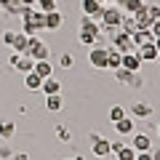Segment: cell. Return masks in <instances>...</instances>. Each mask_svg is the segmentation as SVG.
Returning a JSON list of instances; mask_svg holds the SVG:
<instances>
[{
    "label": "cell",
    "instance_id": "cell-16",
    "mask_svg": "<svg viewBox=\"0 0 160 160\" xmlns=\"http://www.w3.org/2000/svg\"><path fill=\"white\" fill-rule=\"evenodd\" d=\"M80 8H83V13H86V16H96L104 6L99 3V0H83V3H80Z\"/></svg>",
    "mask_w": 160,
    "mask_h": 160
},
{
    "label": "cell",
    "instance_id": "cell-5",
    "mask_svg": "<svg viewBox=\"0 0 160 160\" xmlns=\"http://www.w3.org/2000/svg\"><path fill=\"white\" fill-rule=\"evenodd\" d=\"M107 56H109V46H91V51H88V62L99 69H107Z\"/></svg>",
    "mask_w": 160,
    "mask_h": 160
},
{
    "label": "cell",
    "instance_id": "cell-32",
    "mask_svg": "<svg viewBox=\"0 0 160 160\" xmlns=\"http://www.w3.org/2000/svg\"><path fill=\"white\" fill-rule=\"evenodd\" d=\"M149 32H152V38H160V19H155V22H152Z\"/></svg>",
    "mask_w": 160,
    "mask_h": 160
},
{
    "label": "cell",
    "instance_id": "cell-36",
    "mask_svg": "<svg viewBox=\"0 0 160 160\" xmlns=\"http://www.w3.org/2000/svg\"><path fill=\"white\" fill-rule=\"evenodd\" d=\"M13 160H29V155L27 152H16V155H13Z\"/></svg>",
    "mask_w": 160,
    "mask_h": 160
},
{
    "label": "cell",
    "instance_id": "cell-37",
    "mask_svg": "<svg viewBox=\"0 0 160 160\" xmlns=\"http://www.w3.org/2000/svg\"><path fill=\"white\" fill-rule=\"evenodd\" d=\"M149 155H152V160H160V149H149Z\"/></svg>",
    "mask_w": 160,
    "mask_h": 160
},
{
    "label": "cell",
    "instance_id": "cell-40",
    "mask_svg": "<svg viewBox=\"0 0 160 160\" xmlns=\"http://www.w3.org/2000/svg\"><path fill=\"white\" fill-rule=\"evenodd\" d=\"M99 3H102V6H104V3H107V0H99Z\"/></svg>",
    "mask_w": 160,
    "mask_h": 160
},
{
    "label": "cell",
    "instance_id": "cell-28",
    "mask_svg": "<svg viewBox=\"0 0 160 160\" xmlns=\"http://www.w3.org/2000/svg\"><path fill=\"white\" fill-rule=\"evenodd\" d=\"M72 64H75L72 53H62V56H59V67L62 69H72Z\"/></svg>",
    "mask_w": 160,
    "mask_h": 160
},
{
    "label": "cell",
    "instance_id": "cell-10",
    "mask_svg": "<svg viewBox=\"0 0 160 160\" xmlns=\"http://www.w3.org/2000/svg\"><path fill=\"white\" fill-rule=\"evenodd\" d=\"M112 152L118 155V160H136V149L123 142H112Z\"/></svg>",
    "mask_w": 160,
    "mask_h": 160
},
{
    "label": "cell",
    "instance_id": "cell-21",
    "mask_svg": "<svg viewBox=\"0 0 160 160\" xmlns=\"http://www.w3.org/2000/svg\"><path fill=\"white\" fill-rule=\"evenodd\" d=\"M46 107L51 109V112H59V109L64 107V99H62V93H51V96H46Z\"/></svg>",
    "mask_w": 160,
    "mask_h": 160
},
{
    "label": "cell",
    "instance_id": "cell-35",
    "mask_svg": "<svg viewBox=\"0 0 160 160\" xmlns=\"http://www.w3.org/2000/svg\"><path fill=\"white\" fill-rule=\"evenodd\" d=\"M136 160H152V155L149 152H136Z\"/></svg>",
    "mask_w": 160,
    "mask_h": 160
},
{
    "label": "cell",
    "instance_id": "cell-4",
    "mask_svg": "<svg viewBox=\"0 0 160 160\" xmlns=\"http://www.w3.org/2000/svg\"><path fill=\"white\" fill-rule=\"evenodd\" d=\"M48 46L43 43V40L35 35V38H29V48H27V56L32 59V62H43V59H48Z\"/></svg>",
    "mask_w": 160,
    "mask_h": 160
},
{
    "label": "cell",
    "instance_id": "cell-31",
    "mask_svg": "<svg viewBox=\"0 0 160 160\" xmlns=\"http://www.w3.org/2000/svg\"><path fill=\"white\" fill-rule=\"evenodd\" d=\"M144 8H147V13L152 16V22H155V19H160V6H147V3H144Z\"/></svg>",
    "mask_w": 160,
    "mask_h": 160
},
{
    "label": "cell",
    "instance_id": "cell-20",
    "mask_svg": "<svg viewBox=\"0 0 160 160\" xmlns=\"http://www.w3.org/2000/svg\"><path fill=\"white\" fill-rule=\"evenodd\" d=\"M35 72L46 80V78H51V75H53V64L48 62V59H43V62H35Z\"/></svg>",
    "mask_w": 160,
    "mask_h": 160
},
{
    "label": "cell",
    "instance_id": "cell-7",
    "mask_svg": "<svg viewBox=\"0 0 160 160\" xmlns=\"http://www.w3.org/2000/svg\"><path fill=\"white\" fill-rule=\"evenodd\" d=\"M131 147L136 149V152H149L152 149V136L149 133H133V139H131Z\"/></svg>",
    "mask_w": 160,
    "mask_h": 160
},
{
    "label": "cell",
    "instance_id": "cell-12",
    "mask_svg": "<svg viewBox=\"0 0 160 160\" xmlns=\"http://www.w3.org/2000/svg\"><path fill=\"white\" fill-rule=\"evenodd\" d=\"M11 48L16 53H27V48H29V38L24 32H13V40H11Z\"/></svg>",
    "mask_w": 160,
    "mask_h": 160
},
{
    "label": "cell",
    "instance_id": "cell-26",
    "mask_svg": "<svg viewBox=\"0 0 160 160\" xmlns=\"http://www.w3.org/2000/svg\"><path fill=\"white\" fill-rule=\"evenodd\" d=\"M120 8H123V13H136L139 8H144V0H126Z\"/></svg>",
    "mask_w": 160,
    "mask_h": 160
},
{
    "label": "cell",
    "instance_id": "cell-29",
    "mask_svg": "<svg viewBox=\"0 0 160 160\" xmlns=\"http://www.w3.org/2000/svg\"><path fill=\"white\" fill-rule=\"evenodd\" d=\"M38 8L43 13H48V11H56V0H38Z\"/></svg>",
    "mask_w": 160,
    "mask_h": 160
},
{
    "label": "cell",
    "instance_id": "cell-39",
    "mask_svg": "<svg viewBox=\"0 0 160 160\" xmlns=\"http://www.w3.org/2000/svg\"><path fill=\"white\" fill-rule=\"evenodd\" d=\"M115 3H118V6H123V3H126V0H115Z\"/></svg>",
    "mask_w": 160,
    "mask_h": 160
},
{
    "label": "cell",
    "instance_id": "cell-14",
    "mask_svg": "<svg viewBox=\"0 0 160 160\" xmlns=\"http://www.w3.org/2000/svg\"><path fill=\"white\" fill-rule=\"evenodd\" d=\"M40 91L46 93V96H51V93H62V83H59V80H56V78L51 75V78H46V80H43V86H40Z\"/></svg>",
    "mask_w": 160,
    "mask_h": 160
},
{
    "label": "cell",
    "instance_id": "cell-23",
    "mask_svg": "<svg viewBox=\"0 0 160 160\" xmlns=\"http://www.w3.org/2000/svg\"><path fill=\"white\" fill-rule=\"evenodd\" d=\"M13 133H16V126L11 120H0V139H13Z\"/></svg>",
    "mask_w": 160,
    "mask_h": 160
},
{
    "label": "cell",
    "instance_id": "cell-27",
    "mask_svg": "<svg viewBox=\"0 0 160 160\" xmlns=\"http://www.w3.org/2000/svg\"><path fill=\"white\" fill-rule=\"evenodd\" d=\"M120 118H126V109L120 107V104H115V107L109 109V120H112V123H118Z\"/></svg>",
    "mask_w": 160,
    "mask_h": 160
},
{
    "label": "cell",
    "instance_id": "cell-19",
    "mask_svg": "<svg viewBox=\"0 0 160 160\" xmlns=\"http://www.w3.org/2000/svg\"><path fill=\"white\" fill-rule=\"evenodd\" d=\"M131 38H133V46H136V48H139V46H144V43H152V40H155L149 29H136Z\"/></svg>",
    "mask_w": 160,
    "mask_h": 160
},
{
    "label": "cell",
    "instance_id": "cell-25",
    "mask_svg": "<svg viewBox=\"0 0 160 160\" xmlns=\"http://www.w3.org/2000/svg\"><path fill=\"white\" fill-rule=\"evenodd\" d=\"M115 78H118L120 83H128V86H131V83H133V78H136V72H128V69L118 67V69H115Z\"/></svg>",
    "mask_w": 160,
    "mask_h": 160
},
{
    "label": "cell",
    "instance_id": "cell-22",
    "mask_svg": "<svg viewBox=\"0 0 160 160\" xmlns=\"http://www.w3.org/2000/svg\"><path fill=\"white\" fill-rule=\"evenodd\" d=\"M131 112L136 115V118H152V107L144 104V102H136V104L131 107Z\"/></svg>",
    "mask_w": 160,
    "mask_h": 160
},
{
    "label": "cell",
    "instance_id": "cell-38",
    "mask_svg": "<svg viewBox=\"0 0 160 160\" xmlns=\"http://www.w3.org/2000/svg\"><path fill=\"white\" fill-rule=\"evenodd\" d=\"M152 43H155V48H158V51H160V38H155Z\"/></svg>",
    "mask_w": 160,
    "mask_h": 160
},
{
    "label": "cell",
    "instance_id": "cell-6",
    "mask_svg": "<svg viewBox=\"0 0 160 160\" xmlns=\"http://www.w3.org/2000/svg\"><path fill=\"white\" fill-rule=\"evenodd\" d=\"M112 152V142L104 136H96V133H91V155H96V158H104V155Z\"/></svg>",
    "mask_w": 160,
    "mask_h": 160
},
{
    "label": "cell",
    "instance_id": "cell-42",
    "mask_svg": "<svg viewBox=\"0 0 160 160\" xmlns=\"http://www.w3.org/2000/svg\"><path fill=\"white\" fill-rule=\"evenodd\" d=\"M158 62H160V56H158Z\"/></svg>",
    "mask_w": 160,
    "mask_h": 160
},
{
    "label": "cell",
    "instance_id": "cell-18",
    "mask_svg": "<svg viewBox=\"0 0 160 160\" xmlns=\"http://www.w3.org/2000/svg\"><path fill=\"white\" fill-rule=\"evenodd\" d=\"M115 131H118L120 136H126V133H133V120L128 118V115H126V118H120L118 123H115Z\"/></svg>",
    "mask_w": 160,
    "mask_h": 160
},
{
    "label": "cell",
    "instance_id": "cell-30",
    "mask_svg": "<svg viewBox=\"0 0 160 160\" xmlns=\"http://www.w3.org/2000/svg\"><path fill=\"white\" fill-rule=\"evenodd\" d=\"M22 22H24V27H22V32L27 35V38H35V35H38V29H35V24H29L27 19H22Z\"/></svg>",
    "mask_w": 160,
    "mask_h": 160
},
{
    "label": "cell",
    "instance_id": "cell-17",
    "mask_svg": "<svg viewBox=\"0 0 160 160\" xmlns=\"http://www.w3.org/2000/svg\"><path fill=\"white\" fill-rule=\"evenodd\" d=\"M62 22H64V19H62V13H59V8L46 13V29H59V27H62Z\"/></svg>",
    "mask_w": 160,
    "mask_h": 160
},
{
    "label": "cell",
    "instance_id": "cell-1",
    "mask_svg": "<svg viewBox=\"0 0 160 160\" xmlns=\"http://www.w3.org/2000/svg\"><path fill=\"white\" fill-rule=\"evenodd\" d=\"M78 40L83 46H96L99 40H102V24L93 22V16H83L80 19V29H78Z\"/></svg>",
    "mask_w": 160,
    "mask_h": 160
},
{
    "label": "cell",
    "instance_id": "cell-41",
    "mask_svg": "<svg viewBox=\"0 0 160 160\" xmlns=\"http://www.w3.org/2000/svg\"><path fill=\"white\" fill-rule=\"evenodd\" d=\"M158 136H160V126H158Z\"/></svg>",
    "mask_w": 160,
    "mask_h": 160
},
{
    "label": "cell",
    "instance_id": "cell-9",
    "mask_svg": "<svg viewBox=\"0 0 160 160\" xmlns=\"http://www.w3.org/2000/svg\"><path fill=\"white\" fill-rule=\"evenodd\" d=\"M136 56L142 59V62H158L160 51L155 48V43H144V46H139V48H136Z\"/></svg>",
    "mask_w": 160,
    "mask_h": 160
},
{
    "label": "cell",
    "instance_id": "cell-3",
    "mask_svg": "<svg viewBox=\"0 0 160 160\" xmlns=\"http://www.w3.org/2000/svg\"><path fill=\"white\" fill-rule=\"evenodd\" d=\"M112 46L118 48L120 53H131V51H136V46H133V38H131V32H126V29H118V32L112 35Z\"/></svg>",
    "mask_w": 160,
    "mask_h": 160
},
{
    "label": "cell",
    "instance_id": "cell-34",
    "mask_svg": "<svg viewBox=\"0 0 160 160\" xmlns=\"http://www.w3.org/2000/svg\"><path fill=\"white\" fill-rule=\"evenodd\" d=\"M59 139H62V142H67V139H69V131H67V128H59Z\"/></svg>",
    "mask_w": 160,
    "mask_h": 160
},
{
    "label": "cell",
    "instance_id": "cell-8",
    "mask_svg": "<svg viewBox=\"0 0 160 160\" xmlns=\"http://www.w3.org/2000/svg\"><path fill=\"white\" fill-rule=\"evenodd\" d=\"M120 67L128 69V72H139V69H142V59L136 56V51L123 53V56H120Z\"/></svg>",
    "mask_w": 160,
    "mask_h": 160
},
{
    "label": "cell",
    "instance_id": "cell-13",
    "mask_svg": "<svg viewBox=\"0 0 160 160\" xmlns=\"http://www.w3.org/2000/svg\"><path fill=\"white\" fill-rule=\"evenodd\" d=\"M40 86H43V78H40L35 69L24 75V88H27V91H40Z\"/></svg>",
    "mask_w": 160,
    "mask_h": 160
},
{
    "label": "cell",
    "instance_id": "cell-24",
    "mask_svg": "<svg viewBox=\"0 0 160 160\" xmlns=\"http://www.w3.org/2000/svg\"><path fill=\"white\" fill-rule=\"evenodd\" d=\"M120 56H123V53H120V51H118V48H115V46H109L107 67H109V69H118V67H120Z\"/></svg>",
    "mask_w": 160,
    "mask_h": 160
},
{
    "label": "cell",
    "instance_id": "cell-15",
    "mask_svg": "<svg viewBox=\"0 0 160 160\" xmlns=\"http://www.w3.org/2000/svg\"><path fill=\"white\" fill-rule=\"evenodd\" d=\"M13 69H19V72H24V75H27V72H32V69H35V62L27 56V53H22V56H19L16 62H13Z\"/></svg>",
    "mask_w": 160,
    "mask_h": 160
},
{
    "label": "cell",
    "instance_id": "cell-2",
    "mask_svg": "<svg viewBox=\"0 0 160 160\" xmlns=\"http://www.w3.org/2000/svg\"><path fill=\"white\" fill-rule=\"evenodd\" d=\"M120 22H123V8H120L118 3L104 6V11H102V24H107V27H120Z\"/></svg>",
    "mask_w": 160,
    "mask_h": 160
},
{
    "label": "cell",
    "instance_id": "cell-33",
    "mask_svg": "<svg viewBox=\"0 0 160 160\" xmlns=\"http://www.w3.org/2000/svg\"><path fill=\"white\" fill-rule=\"evenodd\" d=\"M11 40H13V29H8V32L3 35V43H6V46H11Z\"/></svg>",
    "mask_w": 160,
    "mask_h": 160
},
{
    "label": "cell",
    "instance_id": "cell-11",
    "mask_svg": "<svg viewBox=\"0 0 160 160\" xmlns=\"http://www.w3.org/2000/svg\"><path fill=\"white\" fill-rule=\"evenodd\" d=\"M133 16V24H136V29H149L152 27V16L147 13V8H139L136 13H131Z\"/></svg>",
    "mask_w": 160,
    "mask_h": 160
}]
</instances>
